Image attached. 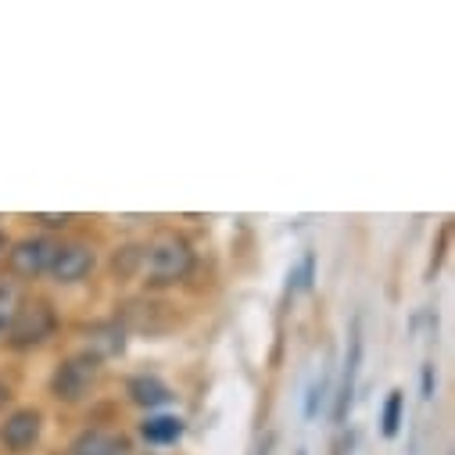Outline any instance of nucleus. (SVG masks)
<instances>
[{"label":"nucleus","instance_id":"8","mask_svg":"<svg viewBox=\"0 0 455 455\" xmlns=\"http://www.w3.org/2000/svg\"><path fill=\"white\" fill-rule=\"evenodd\" d=\"M86 340H90V355H97L104 363L111 355L126 352V326L123 323H93V326H86Z\"/></svg>","mask_w":455,"mask_h":455},{"label":"nucleus","instance_id":"16","mask_svg":"<svg viewBox=\"0 0 455 455\" xmlns=\"http://www.w3.org/2000/svg\"><path fill=\"white\" fill-rule=\"evenodd\" d=\"M434 387H437L434 366H423V370H419V391H423V398H434Z\"/></svg>","mask_w":455,"mask_h":455},{"label":"nucleus","instance_id":"9","mask_svg":"<svg viewBox=\"0 0 455 455\" xmlns=\"http://www.w3.org/2000/svg\"><path fill=\"white\" fill-rule=\"evenodd\" d=\"M126 391H130V398H133L140 409H148V412H151V409H165V405L176 398V395H172V387H169L165 380L151 377V373H140V377H133Z\"/></svg>","mask_w":455,"mask_h":455},{"label":"nucleus","instance_id":"1","mask_svg":"<svg viewBox=\"0 0 455 455\" xmlns=\"http://www.w3.org/2000/svg\"><path fill=\"white\" fill-rule=\"evenodd\" d=\"M194 269V248L187 244V237H180L176 230H158L144 248H140V276L151 287H169L187 280V273Z\"/></svg>","mask_w":455,"mask_h":455},{"label":"nucleus","instance_id":"19","mask_svg":"<svg viewBox=\"0 0 455 455\" xmlns=\"http://www.w3.org/2000/svg\"><path fill=\"white\" fill-rule=\"evenodd\" d=\"M4 244H8V241H4V234H0V251H4Z\"/></svg>","mask_w":455,"mask_h":455},{"label":"nucleus","instance_id":"6","mask_svg":"<svg viewBox=\"0 0 455 455\" xmlns=\"http://www.w3.org/2000/svg\"><path fill=\"white\" fill-rule=\"evenodd\" d=\"M93 266H97L93 248L83 241H68V244H58V255L51 262V276L58 283H79Z\"/></svg>","mask_w":455,"mask_h":455},{"label":"nucleus","instance_id":"17","mask_svg":"<svg viewBox=\"0 0 455 455\" xmlns=\"http://www.w3.org/2000/svg\"><path fill=\"white\" fill-rule=\"evenodd\" d=\"M36 222H44L47 230H61V226H68L72 222V215H33Z\"/></svg>","mask_w":455,"mask_h":455},{"label":"nucleus","instance_id":"18","mask_svg":"<svg viewBox=\"0 0 455 455\" xmlns=\"http://www.w3.org/2000/svg\"><path fill=\"white\" fill-rule=\"evenodd\" d=\"M8 402H12V387H8L4 380H0V409H4Z\"/></svg>","mask_w":455,"mask_h":455},{"label":"nucleus","instance_id":"5","mask_svg":"<svg viewBox=\"0 0 455 455\" xmlns=\"http://www.w3.org/2000/svg\"><path fill=\"white\" fill-rule=\"evenodd\" d=\"M40 434H44V416L36 409H19L0 423V444H4L8 451H15V455L33 451Z\"/></svg>","mask_w":455,"mask_h":455},{"label":"nucleus","instance_id":"13","mask_svg":"<svg viewBox=\"0 0 455 455\" xmlns=\"http://www.w3.org/2000/svg\"><path fill=\"white\" fill-rule=\"evenodd\" d=\"M402 419H405V395L395 387V391L384 398V409H380V434H384V437H398Z\"/></svg>","mask_w":455,"mask_h":455},{"label":"nucleus","instance_id":"2","mask_svg":"<svg viewBox=\"0 0 455 455\" xmlns=\"http://www.w3.org/2000/svg\"><path fill=\"white\" fill-rule=\"evenodd\" d=\"M54 330H58L54 305L44 301V298H33V301H22V308H19V315H15V323H12L4 340H8V348H15V352H29V348L47 345V340L54 337Z\"/></svg>","mask_w":455,"mask_h":455},{"label":"nucleus","instance_id":"4","mask_svg":"<svg viewBox=\"0 0 455 455\" xmlns=\"http://www.w3.org/2000/svg\"><path fill=\"white\" fill-rule=\"evenodd\" d=\"M54 255H58V241H51V237H22L8 251V269L15 276H22V280H36V276L51 273Z\"/></svg>","mask_w":455,"mask_h":455},{"label":"nucleus","instance_id":"20","mask_svg":"<svg viewBox=\"0 0 455 455\" xmlns=\"http://www.w3.org/2000/svg\"><path fill=\"white\" fill-rule=\"evenodd\" d=\"M298 455H305V451H298Z\"/></svg>","mask_w":455,"mask_h":455},{"label":"nucleus","instance_id":"11","mask_svg":"<svg viewBox=\"0 0 455 455\" xmlns=\"http://www.w3.org/2000/svg\"><path fill=\"white\" fill-rule=\"evenodd\" d=\"M359 359H363V340H352V355L345 363V380H340V391H337V405H333V419L345 423L348 416V405L355 398V377H359Z\"/></svg>","mask_w":455,"mask_h":455},{"label":"nucleus","instance_id":"7","mask_svg":"<svg viewBox=\"0 0 455 455\" xmlns=\"http://www.w3.org/2000/svg\"><path fill=\"white\" fill-rule=\"evenodd\" d=\"M130 451V441L116 430H108V427H90L83 430L65 455H126Z\"/></svg>","mask_w":455,"mask_h":455},{"label":"nucleus","instance_id":"14","mask_svg":"<svg viewBox=\"0 0 455 455\" xmlns=\"http://www.w3.org/2000/svg\"><path fill=\"white\" fill-rule=\"evenodd\" d=\"M312 283H315V255L305 251L298 269H291V291H312Z\"/></svg>","mask_w":455,"mask_h":455},{"label":"nucleus","instance_id":"3","mask_svg":"<svg viewBox=\"0 0 455 455\" xmlns=\"http://www.w3.org/2000/svg\"><path fill=\"white\" fill-rule=\"evenodd\" d=\"M97 380H100V359L90 355V352H79V355L65 359L51 373V384L47 387H51V398H58L65 405H76V402H83L97 387Z\"/></svg>","mask_w":455,"mask_h":455},{"label":"nucleus","instance_id":"10","mask_svg":"<svg viewBox=\"0 0 455 455\" xmlns=\"http://www.w3.org/2000/svg\"><path fill=\"white\" fill-rule=\"evenodd\" d=\"M183 430H187V423H183L180 416H169V412H162V416H148V419L140 423V437H144L148 444H155V448L176 444V441L183 437Z\"/></svg>","mask_w":455,"mask_h":455},{"label":"nucleus","instance_id":"12","mask_svg":"<svg viewBox=\"0 0 455 455\" xmlns=\"http://www.w3.org/2000/svg\"><path fill=\"white\" fill-rule=\"evenodd\" d=\"M22 291H19V283H12V280H0V340L8 337V330H12V323H15V315H19V308H22Z\"/></svg>","mask_w":455,"mask_h":455},{"label":"nucleus","instance_id":"15","mask_svg":"<svg viewBox=\"0 0 455 455\" xmlns=\"http://www.w3.org/2000/svg\"><path fill=\"white\" fill-rule=\"evenodd\" d=\"M323 395H326V380H319L312 391H308V398H305V416L308 419H315V412H319V402H323Z\"/></svg>","mask_w":455,"mask_h":455}]
</instances>
